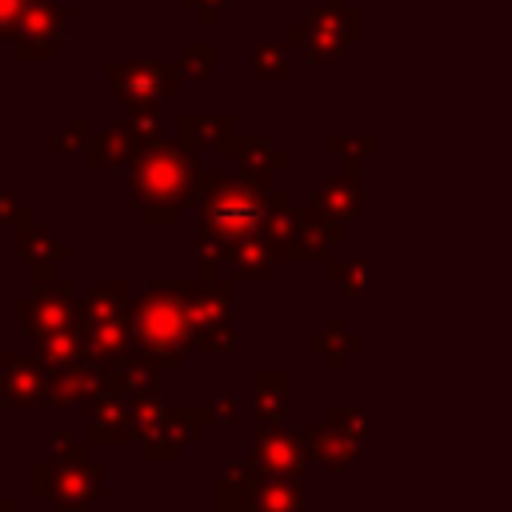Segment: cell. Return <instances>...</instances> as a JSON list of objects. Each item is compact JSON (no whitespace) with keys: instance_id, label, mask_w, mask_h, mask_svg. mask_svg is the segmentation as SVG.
Wrapping results in <instances>:
<instances>
[{"instance_id":"6da1fadb","label":"cell","mask_w":512,"mask_h":512,"mask_svg":"<svg viewBox=\"0 0 512 512\" xmlns=\"http://www.w3.org/2000/svg\"><path fill=\"white\" fill-rule=\"evenodd\" d=\"M132 344L160 372L180 368V356L192 348V320L184 304V280H152L132 300Z\"/></svg>"},{"instance_id":"7a4b0ae2","label":"cell","mask_w":512,"mask_h":512,"mask_svg":"<svg viewBox=\"0 0 512 512\" xmlns=\"http://www.w3.org/2000/svg\"><path fill=\"white\" fill-rule=\"evenodd\" d=\"M268 180L264 176H220L212 168H200L196 176V196L192 204H200L204 220L216 236L224 240H252V236H264V224H268Z\"/></svg>"},{"instance_id":"3957f363","label":"cell","mask_w":512,"mask_h":512,"mask_svg":"<svg viewBox=\"0 0 512 512\" xmlns=\"http://www.w3.org/2000/svg\"><path fill=\"white\" fill-rule=\"evenodd\" d=\"M196 148L184 140H156L136 152L128 164V196L148 208V204H192L196 196Z\"/></svg>"},{"instance_id":"277c9868","label":"cell","mask_w":512,"mask_h":512,"mask_svg":"<svg viewBox=\"0 0 512 512\" xmlns=\"http://www.w3.org/2000/svg\"><path fill=\"white\" fill-rule=\"evenodd\" d=\"M184 304L192 320V352L220 356L232 348V312H236V280H184Z\"/></svg>"},{"instance_id":"5b68a950","label":"cell","mask_w":512,"mask_h":512,"mask_svg":"<svg viewBox=\"0 0 512 512\" xmlns=\"http://www.w3.org/2000/svg\"><path fill=\"white\" fill-rule=\"evenodd\" d=\"M104 480H108V468L92 456H72V460L52 456L32 464V492L60 512H88L100 500Z\"/></svg>"},{"instance_id":"8992f818","label":"cell","mask_w":512,"mask_h":512,"mask_svg":"<svg viewBox=\"0 0 512 512\" xmlns=\"http://www.w3.org/2000/svg\"><path fill=\"white\" fill-rule=\"evenodd\" d=\"M16 320H20L24 336H32V344H36V340H48V336H56L64 328L84 324V308L72 296V284L56 276V280L40 284L32 296L16 300Z\"/></svg>"},{"instance_id":"52a82bcc","label":"cell","mask_w":512,"mask_h":512,"mask_svg":"<svg viewBox=\"0 0 512 512\" xmlns=\"http://www.w3.org/2000/svg\"><path fill=\"white\" fill-rule=\"evenodd\" d=\"M108 80L120 104L136 108V104H164L180 96V80L184 72L176 64H152V60H108Z\"/></svg>"},{"instance_id":"ba28073f","label":"cell","mask_w":512,"mask_h":512,"mask_svg":"<svg viewBox=\"0 0 512 512\" xmlns=\"http://www.w3.org/2000/svg\"><path fill=\"white\" fill-rule=\"evenodd\" d=\"M64 36H68V8L56 0H28L20 28L12 36L16 60H24V64L28 60H52L56 48L64 44Z\"/></svg>"},{"instance_id":"9c48e42d","label":"cell","mask_w":512,"mask_h":512,"mask_svg":"<svg viewBox=\"0 0 512 512\" xmlns=\"http://www.w3.org/2000/svg\"><path fill=\"white\" fill-rule=\"evenodd\" d=\"M212 424H216V412H212V408H188V404L164 408L156 432L140 444V448H144V460H152V464H172V460H180V452H184L188 444H196L200 432L212 428Z\"/></svg>"},{"instance_id":"30bf717a","label":"cell","mask_w":512,"mask_h":512,"mask_svg":"<svg viewBox=\"0 0 512 512\" xmlns=\"http://www.w3.org/2000/svg\"><path fill=\"white\" fill-rule=\"evenodd\" d=\"M252 468L256 476H284L296 480L304 472V456H300V440L292 432L280 428V420H256L252 424Z\"/></svg>"},{"instance_id":"8fae6325","label":"cell","mask_w":512,"mask_h":512,"mask_svg":"<svg viewBox=\"0 0 512 512\" xmlns=\"http://www.w3.org/2000/svg\"><path fill=\"white\" fill-rule=\"evenodd\" d=\"M12 228H16V248H20V256H24V264L36 272V280H40V284L56 280V272L72 260V244L56 240V236L36 220V212H32L28 204H24V212H20V220H16Z\"/></svg>"},{"instance_id":"7c38bea8","label":"cell","mask_w":512,"mask_h":512,"mask_svg":"<svg viewBox=\"0 0 512 512\" xmlns=\"http://www.w3.org/2000/svg\"><path fill=\"white\" fill-rule=\"evenodd\" d=\"M108 372L112 364L104 360H80L68 368H48V400L52 408H72V404H96L108 396Z\"/></svg>"},{"instance_id":"4fadbf2b","label":"cell","mask_w":512,"mask_h":512,"mask_svg":"<svg viewBox=\"0 0 512 512\" xmlns=\"http://www.w3.org/2000/svg\"><path fill=\"white\" fill-rule=\"evenodd\" d=\"M0 400L32 408L48 400V364L36 352H0Z\"/></svg>"},{"instance_id":"5bb4252c","label":"cell","mask_w":512,"mask_h":512,"mask_svg":"<svg viewBox=\"0 0 512 512\" xmlns=\"http://www.w3.org/2000/svg\"><path fill=\"white\" fill-rule=\"evenodd\" d=\"M84 148H88V168H92V172L124 168V164H132V160H136V152H140V144H136V136H132L128 120H108V124L100 128V136H96V140H88Z\"/></svg>"},{"instance_id":"9a60e30c","label":"cell","mask_w":512,"mask_h":512,"mask_svg":"<svg viewBox=\"0 0 512 512\" xmlns=\"http://www.w3.org/2000/svg\"><path fill=\"white\" fill-rule=\"evenodd\" d=\"M256 480L248 464H216V512H256Z\"/></svg>"},{"instance_id":"2e32d148","label":"cell","mask_w":512,"mask_h":512,"mask_svg":"<svg viewBox=\"0 0 512 512\" xmlns=\"http://www.w3.org/2000/svg\"><path fill=\"white\" fill-rule=\"evenodd\" d=\"M176 128H180V140L188 148H196V152L200 148H212V152H228L232 156V144L240 136V128H236L232 116H180Z\"/></svg>"},{"instance_id":"e0dca14e","label":"cell","mask_w":512,"mask_h":512,"mask_svg":"<svg viewBox=\"0 0 512 512\" xmlns=\"http://www.w3.org/2000/svg\"><path fill=\"white\" fill-rule=\"evenodd\" d=\"M88 440L92 444H128V396H100L88 404Z\"/></svg>"},{"instance_id":"ac0fdd59","label":"cell","mask_w":512,"mask_h":512,"mask_svg":"<svg viewBox=\"0 0 512 512\" xmlns=\"http://www.w3.org/2000/svg\"><path fill=\"white\" fill-rule=\"evenodd\" d=\"M272 260H276V252H272L268 236H252V240H236L228 248L224 272H232V280H252V276L264 280V276H272Z\"/></svg>"},{"instance_id":"d6986e66","label":"cell","mask_w":512,"mask_h":512,"mask_svg":"<svg viewBox=\"0 0 512 512\" xmlns=\"http://www.w3.org/2000/svg\"><path fill=\"white\" fill-rule=\"evenodd\" d=\"M84 308V324H112V320H128V284L124 280H108L84 292L80 300Z\"/></svg>"},{"instance_id":"ffe728a7","label":"cell","mask_w":512,"mask_h":512,"mask_svg":"<svg viewBox=\"0 0 512 512\" xmlns=\"http://www.w3.org/2000/svg\"><path fill=\"white\" fill-rule=\"evenodd\" d=\"M232 160H236V172L244 176H272L288 168V156H280L268 140H256V136H236Z\"/></svg>"},{"instance_id":"44dd1931","label":"cell","mask_w":512,"mask_h":512,"mask_svg":"<svg viewBox=\"0 0 512 512\" xmlns=\"http://www.w3.org/2000/svg\"><path fill=\"white\" fill-rule=\"evenodd\" d=\"M300 228H304V224H300V212H296L292 196L272 188V196H268V224H264V236H268L272 252H276V256H284V248L296 240V232H300Z\"/></svg>"},{"instance_id":"7402d4cb","label":"cell","mask_w":512,"mask_h":512,"mask_svg":"<svg viewBox=\"0 0 512 512\" xmlns=\"http://www.w3.org/2000/svg\"><path fill=\"white\" fill-rule=\"evenodd\" d=\"M32 352H36L48 368H68V364L92 360V356H88V340H84V324L64 328V332H56V336H48V340H36Z\"/></svg>"},{"instance_id":"603a6c76","label":"cell","mask_w":512,"mask_h":512,"mask_svg":"<svg viewBox=\"0 0 512 512\" xmlns=\"http://www.w3.org/2000/svg\"><path fill=\"white\" fill-rule=\"evenodd\" d=\"M252 396L264 420H280L292 408V384L284 372H256L252 376Z\"/></svg>"},{"instance_id":"cb8c5ba5","label":"cell","mask_w":512,"mask_h":512,"mask_svg":"<svg viewBox=\"0 0 512 512\" xmlns=\"http://www.w3.org/2000/svg\"><path fill=\"white\" fill-rule=\"evenodd\" d=\"M256 512H304L296 480L284 476H260L256 480Z\"/></svg>"},{"instance_id":"d4e9b609","label":"cell","mask_w":512,"mask_h":512,"mask_svg":"<svg viewBox=\"0 0 512 512\" xmlns=\"http://www.w3.org/2000/svg\"><path fill=\"white\" fill-rule=\"evenodd\" d=\"M160 416H164L160 392H140V396H128V432H132V440H140V444H144V440L156 432Z\"/></svg>"},{"instance_id":"484cf974","label":"cell","mask_w":512,"mask_h":512,"mask_svg":"<svg viewBox=\"0 0 512 512\" xmlns=\"http://www.w3.org/2000/svg\"><path fill=\"white\" fill-rule=\"evenodd\" d=\"M124 120H128V128H132L140 148L164 140V112H160V104H136V108H128Z\"/></svg>"},{"instance_id":"4316f807","label":"cell","mask_w":512,"mask_h":512,"mask_svg":"<svg viewBox=\"0 0 512 512\" xmlns=\"http://www.w3.org/2000/svg\"><path fill=\"white\" fill-rule=\"evenodd\" d=\"M172 64H176L184 76H192V80H208V76H212V68H216V44H212V40L192 44V48H184Z\"/></svg>"},{"instance_id":"83f0119b","label":"cell","mask_w":512,"mask_h":512,"mask_svg":"<svg viewBox=\"0 0 512 512\" xmlns=\"http://www.w3.org/2000/svg\"><path fill=\"white\" fill-rule=\"evenodd\" d=\"M288 52L280 48V44H260L256 52H252V72L260 76V80H284L288 76Z\"/></svg>"},{"instance_id":"f1b7e54d","label":"cell","mask_w":512,"mask_h":512,"mask_svg":"<svg viewBox=\"0 0 512 512\" xmlns=\"http://www.w3.org/2000/svg\"><path fill=\"white\" fill-rule=\"evenodd\" d=\"M88 132H92V120H88V116H72L64 128H56V132H52L48 148H52V152H72V148L88 144Z\"/></svg>"},{"instance_id":"f546056e","label":"cell","mask_w":512,"mask_h":512,"mask_svg":"<svg viewBox=\"0 0 512 512\" xmlns=\"http://www.w3.org/2000/svg\"><path fill=\"white\" fill-rule=\"evenodd\" d=\"M24 4H28V0H0V40L16 36L20 16H24Z\"/></svg>"},{"instance_id":"4dcf8cb0","label":"cell","mask_w":512,"mask_h":512,"mask_svg":"<svg viewBox=\"0 0 512 512\" xmlns=\"http://www.w3.org/2000/svg\"><path fill=\"white\" fill-rule=\"evenodd\" d=\"M184 8H192V16L204 24V28H212L216 24V16H220V8H228L232 0H180Z\"/></svg>"},{"instance_id":"1f68e13d","label":"cell","mask_w":512,"mask_h":512,"mask_svg":"<svg viewBox=\"0 0 512 512\" xmlns=\"http://www.w3.org/2000/svg\"><path fill=\"white\" fill-rule=\"evenodd\" d=\"M52 452H56L60 460H72V456H92V448H88V444H80V440H72L68 432H52Z\"/></svg>"},{"instance_id":"d6a6232c","label":"cell","mask_w":512,"mask_h":512,"mask_svg":"<svg viewBox=\"0 0 512 512\" xmlns=\"http://www.w3.org/2000/svg\"><path fill=\"white\" fill-rule=\"evenodd\" d=\"M20 212H24V204L16 200V192L12 188H0V224H16Z\"/></svg>"},{"instance_id":"836d02e7","label":"cell","mask_w":512,"mask_h":512,"mask_svg":"<svg viewBox=\"0 0 512 512\" xmlns=\"http://www.w3.org/2000/svg\"><path fill=\"white\" fill-rule=\"evenodd\" d=\"M212 412H216V424H228L232 420V412H236V396L224 388L220 396H216V404H212Z\"/></svg>"},{"instance_id":"e575fe53","label":"cell","mask_w":512,"mask_h":512,"mask_svg":"<svg viewBox=\"0 0 512 512\" xmlns=\"http://www.w3.org/2000/svg\"><path fill=\"white\" fill-rule=\"evenodd\" d=\"M0 512H16V504H12V500H8L4 492H0Z\"/></svg>"}]
</instances>
